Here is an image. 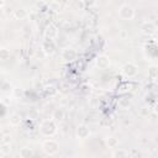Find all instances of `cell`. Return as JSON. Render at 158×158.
I'll return each instance as SVG.
<instances>
[{
    "label": "cell",
    "mask_w": 158,
    "mask_h": 158,
    "mask_svg": "<svg viewBox=\"0 0 158 158\" xmlns=\"http://www.w3.org/2000/svg\"><path fill=\"white\" fill-rule=\"evenodd\" d=\"M40 132L44 137H52L57 133V123L53 118L43 120L40 125Z\"/></svg>",
    "instance_id": "6da1fadb"
},
{
    "label": "cell",
    "mask_w": 158,
    "mask_h": 158,
    "mask_svg": "<svg viewBox=\"0 0 158 158\" xmlns=\"http://www.w3.org/2000/svg\"><path fill=\"white\" fill-rule=\"evenodd\" d=\"M58 149H59V143L54 139H46L42 143V151L48 156L56 154L58 152Z\"/></svg>",
    "instance_id": "7a4b0ae2"
},
{
    "label": "cell",
    "mask_w": 158,
    "mask_h": 158,
    "mask_svg": "<svg viewBox=\"0 0 158 158\" xmlns=\"http://www.w3.org/2000/svg\"><path fill=\"white\" fill-rule=\"evenodd\" d=\"M118 16L122 20H132L135 17V9L128 4H123L118 9Z\"/></svg>",
    "instance_id": "3957f363"
},
{
    "label": "cell",
    "mask_w": 158,
    "mask_h": 158,
    "mask_svg": "<svg viewBox=\"0 0 158 158\" xmlns=\"http://www.w3.org/2000/svg\"><path fill=\"white\" fill-rule=\"evenodd\" d=\"M137 70H138V68H137V65L136 64H133V63H126L123 67H122V74L125 75V77H127V78H133L136 74H137Z\"/></svg>",
    "instance_id": "277c9868"
},
{
    "label": "cell",
    "mask_w": 158,
    "mask_h": 158,
    "mask_svg": "<svg viewBox=\"0 0 158 158\" xmlns=\"http://www.w3.org/2000/svg\"><path fill=\"white\" fill-rule=\"evenodd\" d=\"M89 135H90V130H89V127L86 125H84V123L78 125V127H77V136H78V138L85 139V138L89 137Z\"/></svg>",
    "instance_id": "5b68a950"
},
{
    "label": "cell",
    "mask_w": 158,
    "mask_h": 158,
    "mask_svg": "<svg viewBox=\"0 0 158 158\" xmlns=\"http://www.w3.org/2000/svg\"><path fill=\"white\" fill-rule=\"evenodd\" d=\"M62 58L64 59V60H68V62H70V60H74L75 58H77V52H75V49H73V48H64L63 51H62Z\"/></svg>",
    "instance_id": "8992f818"
},
{
    "label": "cell",
    "mask_w": 158,
    "mask_h": 158,
    "mask_svg": "<svg viewBox=\"0 0 158 158\" xmlns=\"http://www.w3.org/2000/svg\"><path fill=\"white\" fill-rule=\"evenodd\" d=\"M95 64H96V67L100 68V69H106V68H109V65H110V59H109V57H106V56L102 54V56H99V57L96 58Z\"/></svg>",
    "instance_id": "52a82bcc"
},
{
    "label": "cell",
    "mask_w": 158,
    "mask_h": 158,
    "mask_svg": "<svg viewBox=\"0 0 158 158\" xmlns=\"http://www.w3.org/2000/svg\"><path fill=\"white\" fill-rule=\"evenodd\" d=\"M141 30H142V32L146 33V35H153V33L156 32V26H154V23H153L152 21H146V22L142 23Z\"/></svg>",
    "instance_id": "ba28073f"
},
{
    "label": "cell",
    "mask_w": 158,
    "mask_h": 158,
    "mask_svg": "<svg viewBox=\"0 0 158 158\" xmlns=\"http://www.w3.org/2000/svg\"><path fill=\"white\" fill-rule=\"evenodd\" d=\"M147 74H148V78L151 80H157L158 79V65H151L148 68Z\"/></svg>",
    "instance_id": "9c48e42d"
},
{
    "label": "cell",
    "mask_w": 158,
    "mask_h": 158,
    "mask_svg": "<svg viewBox=\"0 0 158 158\" xmlns=\"http://www.w3.org/2000/svg\"><path fill=\"white\" fill-rule=\"evenodd\" d=\"M52 118L56 121V122H62L63 118H64V111L62 109H56L52 114Z\"/></svg>",
    "instance_id": "30bf717a"
},
{
    "label": "cell",
    "mask_w": 158,
    "mask_h": 158,
    "mask_svg": "<svg viewBox=\"0 0 158 158\" xmlns=\"http://www.w3.org/2000/svg\"><path fill=\"white\" fill-rule=\"evenodd\" d=\"M21 120H22V118H21V115L17 114V112L11 114V115H10V118H9L11 126H19V125L21 123Z\"/></svg>",
    "instance_id": "8fae6325"
},
{
    "label": "cell",
    "mask_w": 158,
    "mask_h": 158,
    "mask_svg": "<svg viewBox=\"0 0 158 158\" xmlns=\"http://www.w3.org/2000/svg\"><path fill=\"white\" fill-rule=\"evenodd\" d=\"M19 154H20L21 158H30V157L33 156V151L28 147H22V148H20Z\"/></svg>",
    "instance_id": "7c38bea8"
},
{
    "label": "cell",
    "mask_w": 158,
    "mask_h": 158,
    "mask_svg": "<svg viewBox=\"0 0 158 158\" xmlns=\"http://www.w3.org/2000/svg\"><path fill=\"white\" fill-rule=\"evenodd\" d=\"M11 152V143H1L0 146V157L7 156Z\"/></svg>",
    "instance_id": "4fadbf2b"
},
{
    "label": "cell",
    "mask_w": 158,
    "mask_h": 158,
    "mask_svg": "<svg viewBox=\"0 0 158 158\" xmlns=\"http://www.w3.org/2000/svg\"><path fill=\"white\" fill-rule=\"evenodd\" d=\"M106 144H107L109 148H114L115 149L118 146V139L116 137H114V136H109V137H106Z\"/></svg>",
    "instance_id": "5bb4252c"
},
{
    "label": "cell",
    "mask_w": 158,
    "mask_h": 158,
    "mask_svg": "<svg viewBox=\"0 0 158 158\" xmlns=\"http://www.w3.org/2000/svg\"><path fill=\"white\" fill-rule=\"evenodd\" d=\"M46 36L49 37V40L54 38V37L57 36V30H56V27H54V26H48L47 30H46Z\"/></svg>",
    "instance_id": "9a60e30c"
},
{
    "label": "cell",
    "mask_w": 158,
    "mask_h": 158,
    "mask_svg": "<svg viewBox=\"0 0 158 158\" xmlns=\"http://www.w3.org/2000/svg\"><path fill=\"white\" fill-rule=\"evenodd\" d=\"M26 15H27V12H26L25 9H17V10L14 11V16H15V19H17V20H21V19L26 17Z\"/></svg>",
    "instance_id": "2e32d148"
},
{
    "label": "cell",
    "mask_w": 158,
    "mask_h": 158,
    "mask_svg": "<svg viewBox=\"0 0 158 158\" xmlns=\"http://www.w3.org/2000/svg\"><path fill=\"white\" fill-rule=\"evenodd\" d=\"M118 106L121 107V109H128L130 106H131V102H130V100L127 99V98H122V99H120L118 100Z\"/></svg>",
    "instance_id": "e0dca14e"
},
{
    "label": "cell",
    "mask_w": 158,
    "mask_h": 158,
    "mask_svg": "<svg viewBox=\"0 0 158 158\" xmlns=\"http://www.w3.org/2000/svg\"><path fill=\"white\" fill-rule=\"evenodd\" d=\"M126 156H128V153L126 151H123V149H116L115 148V151L112 152V157L114 158H120V157H126Z\"/></svg>",
    "instance_id": "ac0fdd59"
},
{
    "label": "cell",
    "mask_w": 158,
    "mask_h": 158,
    "mask_svg": "<svg viewBox=\"0 0 158 158\" xmlns=\"http://www.w3.org/2000/svg\"><path fill=\"white\" fill-rule=\"evenodd\" d=\"M10 58V51L6 48H1L0 49V59L1 60H6Z\"/></svg>",
    "instance_id": "d6986e66"
},
{
    "label": "cell",
    "mask_w": 158,
    "mask_h": 158,
    "mask_svg": "<svg viewBox=\"0 0 158 158\" xmlns=\"http://www.w3.org/2000/svg\"><path fill=\"white\" fill-rule=\"evenodd\" d=\"M42 48H43V51L46 52V53H53L54 52V47H53V44H51V46H48V41H46L44 43H43V46H42Z\"/></svg>",
    "instance_id": "ffe728a7"
},
{
    "label": "cell",
    "mask_w": 158,
    "mask_h": 158,
    "mask_svg": "<svg viewBox=\"0 0 158 158\" xmlns=\"http://www.w3.org/2000/svg\"><path fill=\"white\" fill-rule=\"evenodd\" d=\"M1 90H2L4 93H6V91H10V90H11V85H10V83H7V81H4V83H2V85H1Z\"/></svg>",
    "instance_id": "44dd1931"
},
{
    "label": "cell",
    "mask_w": 158,
    "mask_h": 158,
    "mask_svg": "<svg viewBox=\"0 0 158 158\" xmlns=\"http://www.w3.org/2000/svg\"><path fill=\"white\" fill-rule=\"evenodd\" d=\"M1 143H11V135H10V133H7V135H2Z\"/></svg>",
    "instance_id": "7402d4cb"
},
{
    "label": "cell",
    "mask_w": 158,
    "mask_h": 158,
    "mask_svg": "<svg viewBox=\"0 0 158 158\" xmlns=\"http://www.w3.org/2000/svg\"><path fill=\"white\" fill-rule=\"evenodd\" d=\"M46 91H47L49 95H54V94L57 93V89H56L53 85H49V86H47V88H46Z\"/></svg>",
    "instance_id": "603a6c76"
},
{
    "label": "cell",
    "mask_w": 158,
    "mask_h": 158,
    "mask_svg": "<svg viewBox=\"0 0 158 158\" xmlns=\"http://www.w3.org/2000/svg\"><path fill=\"white\" fill-rule=\"evenodd\" d=\"M83 2H84L85 6L91 7V6H94V5L96 4V0H83Z\"/></svg>",
    "instance_id": "cb8c5ba5"
},
{
    "label": "cell",
    "mask_w": 158,
    "mask_h": 158,
    "mask_svg": "<svg viewBox=\"0 0 158 158\" xmlns=\"http://www.w3.org/2000/svg\"><path fill=\"white\" fill-rule=\"evenodd\" d=\"M126 37H127V32H126L125 30H122V31H121V38H122V40H125Z\"/></svg>",
    "instance_id": "d4e9b609"
},
{
    "label": "cell",
    "mask_w": 158,
    "mask_h": 158,
    "mask_svg": "<svg viewBox=\"0 0 158 158\" xmlns=\"http://www.w3.org/2000/svg\"><path fill=\"white\" fill-rule=\"evenodd\" d=\"M153 111H154V114H156V115H158V102L154 105V107H153Z\"/></svg>",
    "instance_id": "484cf974"
},
{
    "label": "cell",
    "mask_w": 158,
    "mask_h": 158,
    "mask_svg": "<svg viewBox=\"0 0 158 158\" xmlns=\"http://www.w3.org/2000/svg\"><path fill=\"white\" fill-rule=\"evenodd\" d=\"M5 1H6V0H1V1H0V6H1V7L5 6Z\"/></svg>",
    "instance_id": "4316f807"
}]
</instances>
